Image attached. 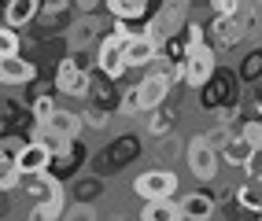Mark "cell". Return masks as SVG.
<instances>
[{"label": "cell", "mask_w": 262, "mask_h": 221, "mask_svg": "<svg viewBox=\"0 0 262 221\" xmlns=\"http://www.w3.org/2000/svg\"><path fill=\"white\" fill-rule=\"evenodd\" d=\"M118 81H111L107 74H100V70H93V107H103V111H122V89H115Z\"/></svg>", "instance_id": "15"}, {"label": "cell", "mask_w": 262, "mask_h": 221, "mask_svg": "<svg viewBox=\"0 0 262 221\" xmlns=\"http://www.w3.org/2000/svg\"><path fill=\"white\" fill-rule=\"evenodd\" d=\"M103 195V177H78L74 184V203H85V207H93V199Z\"/></svg>", "instance_id": "28"}, {"label": "cell", "mask_w": 262, "mask_h": 221, "mask_svg": "<svg viewBox=\"0 0 262 221\" xmlns=\"http://www.w3.org/2000/svg\"><path fill=\"white\" fill-rule=\"evenodd\" d=\"M96 70L107 74L111 81H122L129 74V63H126V41H118L115 33H107V37L100 41L96 48Z\"/></svg>", "instance_id": "10"}, {"label": "cell", "mask_w": 262, "mask_h": 221, "mask_svg": "<svg viewBox=\"0 0 262 221\" xmlns=\"http://www.w3.org/2000/svg\"><path fill=\"white\" fill-rule=\"evenodd\" d=\"M141 137L137 133H122V137H115L107 148H103V155H100V169L103 174H115V169H122V166H129L137 155H141Z\"/></svg>", "instance_id": "11"}, {"label": "cell", "mask_w": 262, "mask_h": 221, "mask_svg": "<svg viewBox=\"0 0 262 221\" xmlns=\"http://www.w3.org/2000/svg\"><path fill=\"white\" fill-rule=\"evenodd\" d=\"M181 188V181L173 169L166 166H151V169H141V174L133 177V192L141 195L144 203H159V199H173Z\"/></svg>", "instance_id": "2"}, {"label": "cell", "mask_w": 262, "mask_h": 221, "mask_svg": "<svg viewBox=\"0 0 262 221\" xmlns=\"http://www.w3.org/2000/svg\"><path fill=\"white\" fill-rule=\"evenodd\" d=\"M52 89L63 92V96H71V100H89L93 96V74L78 70V66L63 56L56 63V74H52Z\"/></svg>", "instance_id": "8"}, {"label": "cell", "mask_w": 262, "mask_h": 221, "mask_svg": "<svg viewBox=\"0 0 262 221\" xmlns=\"http://www.w3.org/2000/svg\"><path fill=\"white\" fill-rule=\"evenodd\" d=\"M0 81H4V89H23V85L37 81V63L33 59H0Z\"/></svg>", "instance_id": "14"}, {"label": "cell", "mask_w": 262, "mask_h": 221, "mask_svg": "<svg viewBox=\"0 0 262 221\" xmlns=\"http://www.w3.org/2000/svg\"><path fill=\"white\" fill-rule=\"evenodd\" d=\"M19 169H23V177H41L52 169V151L41 148V144H26L19 151Z\"/></svg>", "instance_id": "16"}, {"label": "cell", "mask_w": 262, "mask_h": 221, "mask_svg": "<svg viewBox=\"0 0 262 221\" xmlns=\"http://www.w3.org/2000/svg\"><path fill=\"white\" fill-rule=\"evenodd\" d=\"M48 129L56 133V137H63V140H81V129H85V118L78 114V111H67V107H59V114L48 122Z\"/></svg>", "instance_id": "20"}, {"label": "cell", "mask_w": 262, "mask_h": 221, "mask_svg": "<svg viewBox=\"0 0 262 221\" xmlns=\"http://www.w3.org/2000/svg\"><path fill=\"white\" fill-rule=\"evenodd\" d=\"M85 162H89V148H85L81 140H71L56 159H52V169H48V177H56V181H78V174L85 169Z\"/></svg>", "instance_id": "12"}, {"label": "cell", "mask_w": 262, "mask_h": 221, "mask_svg": "<svg viewBox=\"0 0 262 221\" xmlns=\"http://www.w3.org/2000/svg\"><path fill=\"white\" fill-rule=\"evenodd\" d=\"M181 207H185L188 221H211L218 214V199L211 192H188V195H181Z\"/></svg>", "instance_id": "18"}, {"label": "cell", "mask_w": 262, "mask_h": 221, "mask_svg": "<svg viewBox=\"0 0 262 221\" xmlns=\"http://www.w3.org/2000/svg\"><path fill=\"white\" fill-rule=\"evenodd\" d=\"M67 15H71V4H67V0H52V4H45V8H41V22L56 26L59 19H67Z\"/></svg>", "instance_id": "34"}, {"label": "cell", "mask_w": 262, "mask_h": 221, "mask_svg": "<svg viewBox=\"0 0 262 221\" xmlns=\"http://www.w3.org/2000/svg\"><path fill=\"white\" fill-rule=\"evenodd\" d=\"M30 192H33V207L26 214V221H63L67 217V203H71V195H67V184L56 181V177H30Z\"/></svg>", "instance_id": "1"}, {"label": "cell", "mask_w": 262, "mask_h": 221, "mask_svg": "<svg viewBox=\"0 0 262 221\" xmlns=\"http://www.w3.org/2000/svg\"><path fill=\"white\" fill-rule=\"evenodd\" d=\"M185 26H188V0H166L163 8H155L151 22H148V30L155 37H163V41L181 37Z\"/></svg>", "instance_id": "7"}, {"label": "cell", "mask_w": 262, "mask_h": 221, "mask_svg": "<svg viewBox=\"0 0 262 221\" xmlns=\"http://www.w3.org/2000/svg\"><path fill=\"white\" fill-rule=\"evenodd\" d=\"M41 8H45V4H37V0H11V4L4 8V26L26 30L30 22L41 19Z\"/></svg>", "instance_id": "17"}, {"label": "cell", "mask_w": 262, "mask_h": 221, "mask_svg": "<svg viewBox=\"0 0 262 221\" xmlns=\"http://www.w3.org/2000/svg\"><path fill=\"white\" fill-rule=\"evenodd\" d=\"M111 33V22H103L100 15H81V19L67 30V52H93L100 41Z\"/></svg>", "instance_id": "5"}, {"label": "cell", "mask_w": 262, "mask_h": 221, "mask_svg": "<svg viewBox=\"0 0 262 221\" xmlns=\"http://www.w3.org/2000/svg\"><path fill=\"white\" fill-rule=\"evenodd\" d=\"M240 0H214L211 4V19H236L240 15Z\"/></svg>", "instance_id": "35"}, {"label": "cell", "mask_w": 262, "mask_h": 221, "mask_svg": "<svg viewBox=\"0 0 262 221\" xmlns=\"http://www.w3.org/2000/svg\"><path fill=\"white\" fill-rule=\"evenodd\" d=\"M185 162H188V169H192V177L196 181H218V166H222V155L207 144V137L203 133H196V137H188V144H185Z\"/></svg>", "instance_id": "4"}, {"label": "cell", "mask_w": 262, "mask_h": 221, "mask_svg": "<svg viewBox=\"0 0 262 221\" xmlns=\"http://www.w3.org/2000/svg\"><path fill=\"white\" fill-rule=\"evenodd\" d=\"M155 155H159V159H178V155H181V144L173 140V137H166L159 148H155Z\"/></svg>", "instance_id": "38"}, {"label": "cell", "mask_w": 262, "mask_h": 221, "mask_svg": "<svg viewBox=\"0 0 262 221\" xmlns=\"http://www.w3.org/2000/svg\"><path fill=\"white\" fill-rule=\"evenodd\" d=\"M236 137H244L255 151H262V114H251V118H244L240 129H236Z\"/></svg>", "instance_id": "31"}, {"label": "cell", "mask_w": 262, "mask_h": 221, "mask_svg": "<svg viewBox=\"0 0 262 221\" xmlns=\"http://www.w3.org/2000/svg\"><path fill=\"white\" fill-rule=\"evenodd\" d=\"M251 159H255V148L244 140V137H233V144L222 151V162H229V166H236V169H248Z\"/></svg>", "instance_id": "26"}, {"label": "cell", "mask_w": 262, "mask_h": 221, "mask_svg": "<svg viewBox=\"0 0 262 221\" xmlns=\"http://www.w3.org/2000/svg\"><path fill=\"white\" fill-rule=\"evenodd\" d=\"M236 85H240V74L236 70H229V66H218V74L211 78V85L207 89H200V104H203V111H225L229 104H240L236 100Z\"/></svg>", "instance_id": "3"}, {"label": "cell", "mask_w": 262, "mask_h": 221, "mask_svg": "<svg viewBox=\"0 0 262 221\" xmlns=\"http://www.w3.org/2000/svg\"><path fill=\"white\" fill-rule=\"evenodd\" d=\"M173 118H178V114H173V107H159V111H151V114L144 118V129L151 133L155 140H166L170 133H173Z\"/></svg>", "instance_id": "23"}, {"label": "cell", "mask_w": 262, "mask_h": 221, "mask_svg": "<svg viewBox=\"0 0 262 221\" xmlns=\"http://www.w3.org/2000/svg\"><path fill=\"white\" fill-rule=\"evenodd\" d=\"M63 221H96V207H85V203H74L71 210H67Z\"/></svg>", "instance_id": "37"}, {"label": "cell", "mask_w": 262, "mask_h": 221, "mask_svg": "<svg viewBox=\"0 0 262 221\" xmlns=\"http://www.w3.org/2000/svg\"><path fill=\"white\" fill-rule=\"evenodd\" d=\"M103 11L111 15V22H129V26H144V30L151 22V15H155L148 0H107Z\"/></svg>", "instance_id": "13"}, {"label": "cell", "mask_w": 262, "mask_h": 221, "mask_svg": "<svg viewBox=\"0 0 262 221\" xmlns=\"http://www.w3.org/2000/svg\"><path fill=\"white\" fill-rule=\"evenodd\" d=\"M258 221H262V217H258Z\"/></svg>", "instance_id": "41"}, {"label": "cell", "mask_w": 262, "mask_h": 221, "mask_svg": "<svg viewBox=\"0 0 262 221\" xmlns=\"http://www.w3.org/2000/svg\"><path fill=\"white\" fill-rule=\"evenodd\" d=\"M233 203H236L244 214H251V217L258 221V217H262V184H255V181L240 184V188L233 192Z\"/></svg>", "instance_id": "22"}, {"label": "cell", "mask_w": 262, "mask_h": 221, "mask_svg": "<svg viewBox=\"0 0 262 221\" xmlns=\"http://www.w3.org/2000/svg\"><path fill=\"white\" fill-rule=\"evenodd\" d=\"M255 114H262V85H258V92H255Z\"/></svg>", "instance_id": "40"}, {"label": "cell", "mask_w": 262, "mask_h": 221, "mask_svg": "<svg viewBox=\"0 0 262 221\" xmlns=\"http://www.w3.org/2000/svg\"><path fill=\"white\" fill-rule=\"evenodd\" d=\"M255 30H262V0H255Z\"/></svg>", "instance_id": "39"}, {"label": "cell", "mask_w": 262, "mask_h": 221, "mask_svg": "<svg viewBox=\"0 0 262 221\" xmlns=\"http://www.w3.org/2000/svg\"><path fill=\"white\" fill-rule=\"evenodd\" d=\"M23 37H19V30H11V26H0V59H23Z\"/></svg>", "instance_id": "29"}, {"label": "cell", "mask_w": 262, "mask_h": 221, "mask_svg": "<svg viewBox=\"0 0 262 221\" xmlns=\"http://www.w3.org/2000/svg\"><path fill=\"white\" fill-rule=\"evenodd\" d=\"M214 74H218V48L214 44L188 48V59H185V85L188 89H207Z\"/></svg>", "instance_id": "6"}, {"label": "cell", "mask_w": 262, "mask_h": 221, "mask_svg": "<svg viewBox=\"0 0 262 221\" xmlns=\"http://www.w3.org/2000/svg\"><path fill=\"white\" fill-rule=\"evenodd\" d=\"M81 118H85V129H107V126H111V111L93 107V104L81 111Z\"/></svg>", "instance_id": "33"}, {"label": "cell", "mask_w": 262, "mask_h": 221, "mask_svg": "<svg viewBox=\"0 0 262 221\" xmlns=\"http://www.w3.org/2000/svg\"><path fill=\"white\" fill-rule=\"evenodd\" d=\"M30 114H33V126H48L52 118L59 114L56 96H52V92H37V96L30 100Z\"/></svg>", "instance_id": "25"}, {"label": "cell", "mask_w": 262, "mask_h": 221, "mask_svg": "<svg viewBox=\"0 0 262 221\" xmlns=\"http://www.w3.org/2000/svg\"><path fill=\"white\" fill-rule=\"evenodd\" d=\"M141 221H185V207L178 199H159V203H144Z\"/></svg>", "instance_id": "21"}, {"label": "cell", "mask_w": 262, "mask_h": 221, "mask_svg": "<svg viewBox=\"0 0 262 221\" xmlns=\"http://www.w3.org/2000/svg\"><path fill=\"white\" fill-rule=\"evenodd\" d=\"M240 81L244 85H255V81H262V48H248V56L240 59Z\"/></svg>", "instance_id": "27"}, {"label": "cell", "mask_w": 262, "mask_h": 221, "mask_svg": "<svg viewBox=\"0 0 262 221\" xmlns=\"http://www.w3.org/2000/svg\"><path fill=\"white\" fill-rule=\"evenodd\" d=\"M170 92H173L170 74H166V70H148L141 81H137V96H141V114H151V111L166 107Z\"/></svg>", "instance_id": "9"}, {"label": "cell", "mask_w": 262, "mask_h": 221, "mask_svg": "<svg viewBox=\"0 0 262 221\" xmlns=\"http://www.w3.org/2000/svg\"><path fill=\"white\" fill-rule=\"evenodd\" d=\"M203 137H207V144H211V148L218 151V155H222V151H225V148L233 144V137H236V129H233V126H225V122H214L211 129L203 133Z\"/></svg>", "instance_id": "30"}, {"label": "cell", "mask_w": 262, "mask_h": 221, "mask_svg": "<svg viewBox=\"0 0 262 221\" xmlns=\"http://www.w3.org/2000/svg\"><path fill=\"white\" fill-rule=\"evenodd\" d=\"M244 37H248V30L236 19H211V44L214 48H236Z\"/></svg>", "instance_id": "19"}, {"label": "cell", "mask_w": 262, "mask_h": 221, "mask_svg": "<svg viewBox=\"0 0 262 221\" xmlns=\"http://www.w3.org/2000/svg\"><path fill=\"white\" fill-rule=\"evenodd\" d=\"M122 114H141V96H137V85L122 89Z\"/></svg>", "instance_id": "36"}, {"label": "cell", "mask_w": 262, "mask_h": 221, "mask_svg": "<svg viewBox=\"0 0 262 221\" xmlns=\"http://www.w3.org/2000/svg\"><path fill=\"white\" fill-rule=\"evenodd\" d=\"M19 184H23L19 155H11V151H0V188H4V192H15Z\"/></svg>", "instance_id": "24"}, {"label": "cell", "mask_w": 262, "mask_h": 221, "mask_svg": "<svg viewBox=\"0 0 262 221\" xmlns=\"http://www.w3.org/2000/svg\"><path fill=\"white\" fill-rule=\"evenodd\" d=\"M185 44H188V48L211 44V37H207V26H203L200 19H188V26H185Z\"/></svg>", "instance_id": "32"}]
</instances>
